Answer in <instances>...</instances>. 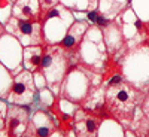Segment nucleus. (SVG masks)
Segmentation results:
<instances>
[{"label":"nucleus","instance_id":"obj_1","mask_svg":"<svg viewBox=\"0 0 149 137\" xmlns=\"http://www.w3.org/2000/svg\"><path fill=\"white\" fill-rule=\"evenodd\" d=\"M143 98V92L125 81L113 85H106L104 106L98 112L104 118L109 116L119 122H130Z\"/></svg>","mask_w":149,"mask_h":137},{"label":"nucleus","instance_id":"obj_2","mask_svg":"<svg viewBox=\"0 0 149 137\" xmlns=\"http://www.w3.org/2000/svg\"><path fill=\"white\" fill-rule=\"evenodd\" d=\"M39 70L51 88L60 86L70 72L69 54L58 45H43V54Z\"/></svg>","mask_w":149,"mask_h":137},{"label":"nucleus","instance_id":"obj_3","mask_svg":"<svg viewBox=\"0 0 149 137\" xmlns=\"http://www.w3.org/2000/svg\"><path fill=\"white\" fill-rule=\"evenodd\" d=\"M6 29L15 34L24 45H45L43 21L42 19H22L12 17L6 24Z\"/></svg>","mask_w":149,"mask_h":137},{"label":"nucleus","instance_id":"obj_4","mask_svg":"<svg viewBox=\"0 0 149 137\" xmlns=\"http://www.w3.org/2000/svg\"><path fill=\"white\" fill-rule=\"evenodd\" d=\"M34 97H36V85L33 81V74L30 70H24L14 79V83H12L8 95V102L10 104L29 106L33 103Z\"/></svg>","mask_w":149,"mask_h":137},{"label":"nucleus","instance_id":"obj_5","mask_svg":"<svg viewBox=\"0 0 149 137\" xmlns=\"http://www.w3.org/2000/svg\"><path fill=\"white\" fill-rule=\"evenodd\" d=\"M76 116H73V128L76 136H88L93 137L98 133V128L102 125L103 115L98 110L93 109H81L78 110Z\"/></svg>","mask_w":149,"mask_h":137},{"label":"nucleus","instance_id":"obj_6","mask_svg":"<svg viewBox=\"0 0 149 137\" xmlns=\"http://www.w3.org/2000/svg\"><path fill=\"white\" fill-rule=\"evenodd\" d=\"M5 122H6L9 136L26 134V128L29 127V122H30L29 109L21 104H10L6 112Z\"/></svg>","mask_w":149,"mask_h":137},{"label":"nucleus","instance_id":"obj_7","mask_svg":"<svg viewBox=\"0 0 149 137\" xmlns=\"http://www.w3.org/2000/svg\"><path fill=\"white\" fill-rule=\"evenodd\" d=\"M88 29H90V26L86 21H73L70 24L66 36L63 37V40L60 42V46L63 48L69 55L76 54L79 51L82 39H84L85 33L88 31Z\"/></svg>","mask_w":149,"mask_h":137},{"label":"nucleus","instance_id":"obj_8","mask_svg":"<svg viewBox=\"0 0 149 137\" xmlns=\"http://www.w3.org/2000/svg\"><path fill=\"white\" fill-rule=\"evenodd\" d=\"M12 17L22 19H40L42 8L39 0H17Z\"/></svg>","mask_w":149,"mask_h":137},{"label":"nucleus","instance_id":"obj_9","mask_svg":"<svg viewBox=\"0 0 149 137\" xmlns=\"http://www.w3.org/2000/svg\"><path fill=\"white\" fill-rule=\"evenodd\" d=\"M103 30H106L104 31V40H106L107 51L110 54L116 52L118 49L122 46V43H124V37H122V33H121L119 27L116 26L113 21H112L109 26L106 29H103Z\"/></svg>","mask_w":149,"mask_h":137},{"label":"nucleus","instance_id":"obj_10","mask_svg":"<svg viewBox=\"0 0 149 137\" xmlns=\"http://www.w3.org/2000/svg\"><path fill=\"white\" fill-rule=\"evenodd\" d=\"M43 54V45H30L24 49V67L27 70H39Z\"/></svg>","mask_w":149,"mask_h":137},{"label":"nucleus","instance_id":"obj_11","mask_svg":"<svg viewBox=\"0 0 149 137\" xmlns=\"http://www.w3.org/2000/svg\"><path fill=\"white\" fill-rule=\"evenodd\" d=\"M130 0H98V10L106 15H115L118 12L128 5Z\"/></svg>","mask_w":149,"mask_h":137},{"label":"nucleus","instance_id":"obj_12","mask_svg":"<svg viewBox=\"0 0 149 137\" xmlns=\"http://www.w3.org/2000/svg\"><path fill=\"white\" fill-rule=\"evenodd\" d=\"M39 3H40V8H42V12H43V10H48V9L54 8L55 5H58L60 0H39Z\"/></svg>","mask_w":149,"mask_h":137},{"label":"nucleus","instance_id":"obj_13","mask_svg":"<svg viewBox=\"0 0 149 137\" xmlns=\"http://www.w3.org/2000/svg\"><path fill=\"white\" fill-rule=\"evenodd\" d=\"M98 15H100V10H98V9H95V10H90V12H88V19H90L91 22H94V24H95V21H97Z\"/></svg>","mask_w":149,"mask_h":137}]
</instances>
